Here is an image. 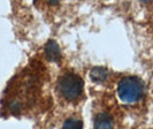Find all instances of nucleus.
<instances>
[{"label": "nucleus", "mask_w": 153, "mask_h": 129, "mask_svg": "<svg viewBox=\"0 0 153 129\" xmlns=\"http://www.w3.org/2000/svg\"><path fill=\"white\" fill-rule=\"evenodd\" d=\"M39 78L32 69H25L17 75L8 86L6 101L7 111L12 114H20L35 103L39 91Z\"/></svg>", "instance_id": "nucleus-1"}, {"label": "nucleus", "mask_w": 153, "mask_h": 129, "mask_svg": "<svg viewBox=\"0 0 153 129\" xmlns=\"http://www.w3.org/2000/svg\"><path fill=\"white\" fill-rule=\"evenodd\" d=\"M84 90L83 80L73 72L63 73L56 82V91L62 99L75 101L81 98Z\"/></svg>", "instance_id": "nucleus-2"}, {"label": "nucleus", "mask_w": 153, "mask_h": 129, "mask_svg": "<svg viewBox=\"0 0 153 129\" xmlns=\"http://www.w3.org/2000/svg\"><path fill=\"white\" fill-rule=\"evenodd\" d=\"M144 95V84L135 76L123 77L117 84V96L124 104H135Z\"/></svg>", "instance_id": "nucleus-3"}, {"label": "nucleus", "mask_w": 153, "mask_h": 129, "mask_svg": "<svg viewBox=\"0 0 153 129\" xmlns=\"http://www.w3.org/2000/svg\"><path fill=\"white\" fill-rule=\"evenodd\" d=\"M113 118L106 112H99L94 118V129H113Z\"/></svg>", "instance_id": "nucleus-4"}, {"label": "nucleus", "mask_w": 153, "mask_h": 129, "mask_svg": "<svg viewBox=\"0 0 153 129\" xmlns=\"http://www.w3.org/2000/svg\"><path fill=\"white\" fill-rule=\"evenodd\" d=\"M45 54L46 58L51 61H59L61 59V52H60V48L58 44L53 42V40H50L47 44L45 45Z\"/></svg>", "instance_id": "nucleus-5"}, {"label": "nucleus", "mask_w": 153, "mask_h": 129, "mask_svg": "<svg viewBox=\"0 0 153 129\" xmlns=\"http://www.w3.org/2000/svg\"><path fill=\"white\" fill-rule=\"evenodd\" d=\"M108 76V70L104 67H94L90 72V78L96 83L104 82Z\"/></svg>", "instance_id": "nucleus-6"}, {"label": "nucleus", "mask_w": 153, "mask_h": 129, "mask_svg": "<svg viewBox=\"0 0 153 129\" xmlns=\"http://www.w3.org/2000/svg\"><path fill=\"white\" fill-rule=\"evenodd\" d=\"M62 129H83V121L81 119L70 118L63 122Z\"/></svg>", "instance_id": "nucleus-7"}]
</instances>
